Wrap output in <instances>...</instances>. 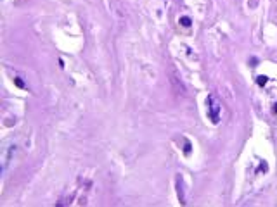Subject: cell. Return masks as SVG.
Here are the masks:
<instances>
[{"label":"cell","mask_w":277,"mask_h":207,"mask_svg":"<svg viewBox=\"0 0 277 207\" xmlns=\"http://www.w3.org/2000/svg\"><path fill=\"white\" fill-rule=\"evenodd\" d=\"M206 105H208V117L211 119V122H218L220 121V102L215 98V95H210L206 98Z\"/></svg>","instance_id":"1"},{"label":"cell","mask_w":277,"mask_h":207,"mask_svg":"<svg viewBox=\"0 0 277 207\" xmlns=\"http://www.w3.org/2000/svg\"><path fill=\"white\" fill-rule=\"evenodd\" d=\"M267 81H268V78H267V76H263V74H260L258 78H256V83H258V86H265Z\"/></svg>","instance_id":"2"},{"label":"cell","mask_w":277,"mask_h":207,"mask_svg":"<svg viewBox=\"0 0 277 207\" xmlns=\"http://www.w3.org/2000/svg\"><path fill=\"white\" fill-rule=\"evenodd\" d=\"M178 22H180V24H182L184 28H189V26H191V22H192V21H191V17H180V21H178Z\"/></svg>","instance_id":"3"},{"label":"cell","mask_w":277,"mask_h":207,"mask_svg":"<svg viewBox=\"0 0 277 207\" xmlns=\"http://www.w3.org/2000/svg\"><path fill=\"white\" fill-rule=\"evenodd\" d=\"M14 83H16V85L19 86V88H24V83H23V81L19 80V78H14Z\"/></svg>","instance_id":"4"},{"label":"cell","mask_w":277,"mask_h":207,"mask_svg":"<svg viewBox=\"0 0 277 207\" xmlns=\"http://www.w3.org/2000/svg\"><path fill=\"white\" fill-rule=\"evenodd\" d=\"M272 111H274V114H277V104H274V109H272Z\"/></svg>","instance_id":"5"}]
</instances>
